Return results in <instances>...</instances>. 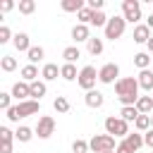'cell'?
I'll list each match as a JSON object with an SVG mask.
<instances>
[{
	"label": "cell",
	"mask_w": 153,
	"mask_h": 153,
	"mask_svg": "<svg viewBox=\"0 0 153 153\" xmlns=\"http://www.w3.org/2000/svg\"><path fill=\"white\" fill-rule=\"evenodd\" d=\"M139 79L136 76H122V79H117V84H115V93H117V100L122 103V108H127V105H136V100H139Z\"/></svg>",
	"instance_id": "obj_1"
},
{
	"label": "cell",
	"mask_w": 153,
	"mask_h": 153,
	"mask_svg": "<svg viewBox=\"0 0 153 153\" xmlns=\"http://www.w3.org/2000/svg\"><path fill=\"white\" fill-rule=\"evenodd\" d=\"M38 110H41V100H22V103H17V105H12L7 110V120L19 122V120H24L29 115H36Z\"/></svg>",
	"instance_id": "obj_2"
},
{
	"label": "cell",
	"mask_w": 153,
	"mask_h": 153,
	"mask_svg": "<svg viewBox=\"0 0 153 153\" xmlns=\"http://www.w3.org/2000/svg\"><path fill=\"white\" fill-rule=\"evenodd\" d=\"M88 146H91L93 153H112L117 148L115 136H110V134H93L91 141H88Z\"/></svg>",
	"instance_id": "obj_3"
},
{
	"label": "cell",
	"mask_w": 153,
	"mask_h": 153,
	"mask_svg": "<svg viewBox=\"0 0 153 153\" xmlns=\"http://www.w3.org/2000/svg\"><path fill=\"white\" fill-rule=\"evenodd\" d=\"M124 29H127V19L124 17H110L108 19V24H105V38H110V41H117V38H122V33H124Z\"/></svg>",
	"instance_id": "obj_4"
},
{
	"label": "cell",
	"mask_w": 153,
	"mask_h": 153,
	"mask_svg": "<svg viewBox=\"0 0 153 153\" xmlns=\"http://www.w3.org/2000/svg\"><path fill=\"white\" fill-rule=\"evenodd\" d=\"M105 134H110V136H127L129 134V122H124L122 117H115V115H110V117H105Z\"/></svg>",
	"instance_id": "obj_5"
},
{
	"label": "cell",
	"mask_w": 153,
	"mask_h": 153,
	"mask_svg": "<svg viewBox=\"0 0 153 153\" xmlns=\"http://www.w3.org/2000/svg\"><path fill=\"white\" fill-rule=\"evenodd\" d=\"M96 81H98V69H96L93 65H86V67L79 69V79H76V84H79L84 91H93Z\"/></svg>",
	"instance_id": "obj_6"
},
{
	"label": "cell",
	"mask_w": 153,
	"mask_h": 153,
	"mask_svg": "<svg viewBox=\"0 0 153 153\" xmlns=\"http://www.w3.org/2000/svg\"><path fill=\"white\" fill-rule=\"evenodd\" d=\"M122 17L129 22V24H139V19H141V2L139 0H124L122 2Z\"/></svg>",
	"instance_id": "obj_7"
},
{
	"label": "cell",
	"mask_w": 153,
	"mask_h": 153,
	"mask_svg": "<svg viewBox=\"0 0 153 153\" xmlns=\"http://www.w3.org/2000/svg\"><path fill=\"white\" fill-rule=\"evenodd\" d=\"M117 76H120V67L115 62H108L98 69V81L100 84H117Z\"/></svg>",
	"instance_id": "obj_8"
},
{
	"label": "cell",
	"mask_w": 153,
	"mask_h": 153,
	"mask_svg": "<svg viewBox=\"0 0 153 153\" xmlns=\"http://www.w3.org/2000/svg\"><path fill=\"white\" fill-rule=\"evenodd\" d=\"M53 131H55V120L50 115H41L38 124H36V136L38 139H48V136H53Z\"/></svg>",
	"instance_id": "obj_9"
},
{
	"label": "cell",
	"mask_w": 153,
	"mask_h": 153,
	"mask_svg": "<svg viewBox=\"0 0 153 153\" xmlns=\"http://www.w3.org/2000/svg\"><path fill=\"white\" fill-rule=\"evenodd\" d=\"M12 98H17V103H22V100H31V84H26V81H17L14 86H12Z\"/></svg>",
	"instance_id": "obj_10"
},
{
	"label": "cell",
	"mask_w": 153,
	"mask_h": 153,
	"mask_svg": "<svg viewBox=\"0 0 153 153\" xmlns=\"http://www.w3.org/2000/svg\"><path fill=\"white\" fill-rule=\"evenodd\" d=\"M84 100H86V105L88 108H93V110H98V108H103V103H105V96L100 93V91H86V96H84Z\"/></svg>",
	"instance_id": "obj_11"
},
{
	"label": "cell",
	"mask_w": 153,
	"mask_h": 153,
	"mask_svg": "<svg viewBox=\"0 0 153 153\" xmlns=\"http://www.w3.org/2000/svg\"><path fill=\"white\" fill-rule=\"evenodd\" d=\"M72 38H74L76 43H81V41H86V43H88V38H91L88 24H74V26H72Z\"/></svg>",
	"instance_id": "obj_12"
},
{
	"label": "cell",
	"mask_w": 153,
	"mask_h": 153,
	"mask_svg": "<svg viewBox=\"0 0 153 153\" xmlns=\"http://www.w3.org/2000/svg\"><path fill=\"white\" fill-rule=\"evenodd\" d=\"M12 43H14V48H17L19 53H29V50H31V41H29V33H24V31L14 33Z\"/></svg>",
	"instance_id": "obj_13"
},
{
	"label": "cell",
	"mask_w": 153,
	"mask_h": 153,
	"mask_svg": "<svg viewBox=\"0 0 153 153\" xmlns=\"http://www.w3.org/2000/svg\"><path fill=\"white\" fill-rule=\"evenodd\" d=\"M148 38H151V29L146 26V24H136L134 26V43H148Z\"/></svg>",
	"instance_id": "obj_14"
},
{
	"label": "cell",
	"mask_w": 153,
	"mask_h": 153,
	"mask_svg": "<svg viewBox=\"0 0 153 153\" xmlns=\"http://www.w3.org/2000/svg\"><path fill=\"white\" fill-rule=\"evenodd\" d=\"M41 76H43V81H55L60 76V67L53 65V62H45L43 69H41Z\"/></svg>",
	"instance_id": "obj_15"
},
{
	"label": "cell",
	"mask_w": 153,
	"mask_h": 153,
	"mask_svg": "<svg viewBox=\"0 0 153 153\" xmlns=\"http://www.w3.org/2000/svg\"><path fill=\"white\" fill-rule=\"evenodd\" d=\"M19 74H22V81L33 84V81L38 79V67H36V65H26V67H22V69H19Z\"/></svg>",
	"instance_id": "obj_16"
},
{
	"label": "cell",
	"mask_w": 153,
	"mask_h": 153,
	"mask_svg": "<svg viewBox=\"0 0 153 153\" xmlns=\"http://www.w3.org/2000/svg\"><path fill=\"white\" fill-rule=\"evenodd\" d=\"M124 143H127L131 151H139V148L143 146V134H141V131H134V134L129 131V134L124 136Z\"/></svg>",
	"instance_id": "obj_17"
},
{
	"label": "cell",
	"mask_w": 153,
	"mask_h": 153,
	"mask_svg": "<svg viewBox=\"0 0 153 153\" xmlns=\"http://www.w3.org/2000/svg\"><path fill=\"white\" fill-rule=\"evenodd\" d=\"M136 110H139L141 115H151V112H153V96H139Z\"/></svg>",
	"instance_id": "obj_18"
},
{
	"label": "cell",
	"mask_w": 153,
	"mask_h": 153,
	"mask_svg": "<svg viewBox=\"0 0 153 153\" xmlns=\"http://www.w3.org/2000/svg\"><path fill=\"white\" fill-rule=\"evenodd\" d=\"M139 86L143 88V91H151L153 93V72L151 69H143V72H139Z\"/></svg>",
	"instance_id": "obj_19"
},
{
	"label": "cell",
	"mask_w": 153,
	"mask_h": 153,
	"mask_svg": "<svg viewBox=\"0 0 153 153\" xmlns=\"http://www.w3.org/2000/svg\"><path fill=\"white\" fill-rule=\"evenodd\" d=\"M60 76H62L65 81H74V79H79V72H76V67H74V65L65 62V65L60 67Z\"/></svg>",
	"instance_id": "obj_20"
},
{
	"label": "cell",
	"mask_w": 153,
	"mask_h": 153,
	"mask_svg": "<svg viewBox=\"0 0 153 153\" xmlns=\"http://www.w3.org/2000/svg\"><path fill=\"white\" fill-rule=\"evenodd\" d=\"M33 134H36V129H31V127H24V124H22V127L14 131V139H17V141H22V143H29V141L33 139Z\"/></svg>",
	"instance_id": "obj_21"
},
{
	"label": "cell",
	"mask_w": 153,
	"mask_h": 153,
	"mask_svg": "<svg viewBox=\"0 0 153 153\" xmlns=\"http://www.w3.org/2000/svg\"><path fill=\"white\" fill-rule=\"evenodd\" d=\"M103 48H105V43H103V38H98V36H96V38L91 36V38H88V43H86V50H88L91 55H100V53H103Z\"/></svg>",
	"instance_id": "obj_22"
},
{
	"label": "cell",
	"mask_w": 153,
	"mask_h": 153,
	"mask_svg": "<svg viewBox=\"0 0 153 153\" xmlns=\"http://www.w3.org/2000/svg\"><path fill=\"white\" fill-rule=\"evenodd\" d=\"M62 57H65V62H69V65H74L79 57H81V50L76 48V45H67L65 50H62Z\"/></svg>",
	"instance_id": "obj_23"
},
{
	"label": "cell",
	"mask_w": 153,
	"mask_h": 153,
	"mask_svg": "<svg viewBox=\"0 0 153 153\" xmlns=\"http://www.w3.org/2000/svg\"><path fill=\"white\" fill-rule=\"evenodd\" d=\"M45 91H48V86H45V81H33L31 84V100H41L43 96H45Z\"/></svg>",
	"instance_id": "obj_24"
},
{
	"label": "cell",
	"mask_w": 153,
	"mask_h": 153,
	"mask_svg": "<svg viewBox=\"0 0 153 153\" xmlns=\"http://www.w3.org/2000/svg\"><path fill=\"white\" fill-rule=\"evenodd\" d=\"M60 7H62L65 12H81L86 5H84V0H62Z\"/></svg>",
	"instance_id": "obj_25"
},
{
	"label": "cell",
	"mask_w": 153,
	"mask_h": 153,
	"mask_svg": "<svg viewBox=\"0 0 153 153\" xmlns=\"http://www.w3.org/2000/svg\"><path fill=\"white\" fill-rule=\"evenodd\" d=\"M26 57H29V65H36V62H41L45 57V50L41 45H31V50L26 53Z\"/></svg>",
	"instance_id": "obj_26"
},
{
	"label": "cell",
	"mask_w": 153,
	"mask_h": 153,
	"mask_svg": "<svg viewBox=\"0 0 153 153\" xmlns=\"http://www.w3.org/2000/svg\"><path fill=\"white\" fill-rule=\"evenodd\" d=\"M141 112L136 110V105H127V108H122L120 110V117L124 120V122H136V117H139Z\"/></svg>",
	"instance_id": "obj_27"
},
{
	"label": "cell",
	"mask_w": 153,
	"mask_h": 153,
	"mask_svg": "<svg viewBox=\"0 0 153 153\" xmlns=\"http://www.w3.org/2000/svg\"><path fill=\"white\" fill-rule=\"evenodd\" d=\"M0 69H2V72H14V69H17V57L2 55V57H0Z\"/></svg>",
	"instance_id": "obj_28"
},
{
	"label": "cell",
	"mask_w": 153,
	"mask_h": 153,
	"mask_svg": "<svg viewBox=\"0 0 153 153\" xmlns=\"http://www.w3.org/2000/svg\"><path fill=\"white\" fill-rule=\"evenodd\" d=\"M134 127H136V131L146 134V131L151 129V115H139V117H136V122H134Z\"/></svg>",
	"instance_id": "obj_29"
},
{
	"label": "cell",
	"mask_w": 153,
	"mask_h": 153,
	"mask_svg": "<svg viewBox=\"0 0 153 153\" xmlns=\"http://www.w3.org/2000/svg\"><path fill=\"white\" fill-rule=\"evenodd\" d=\"M134 65L143 72V69H148V65H151V55L148 53H136L134 55Z\"/></svg>",
	"instance_id": "obj_30"
},
{
	"label": "cell",
	"mask_w": 153,
	"mask_h": 153,
	"mask_svg": "<svg viewBox=\"0 0 153 153\" xmlns=\"http://www.w3.org/2000/svg\"><path fill=\"white\" fill-rule=\"evenodd\" d=\"M53 108H55V112L65 115V112H69V100H67L65 96H57V98L53 100Z\"/></svg>",
	"instance_id": "obj_31"
},
{
	"label": "cell",
	"mask_w": 153,
	"mask_h": 153,
	"mask_svg": "<svg viewBox=\"0 0 153 153\" xmlns=\"http://www.w3.org/2000/svg\"><path fill=\"white\" fill-rule=\"evenodd\" d=\"M108 19H110V17H108V14H105V12L100 10V12H93V19H91V24H93L96 29H98V26H103V29H105Z\"/></svg>",
	"instance_id": "obj_32"
},
{
	"label": "cell",
	"mask_w": 153,
	"mask_h": 153,
	"mask_svg": "<svg viewBox=\"0 0 153 153\" xmlns=\"http://www.w3.org/2000/svg\"><path fill=\"white\" fill-rule=\"evenodd\" d=\"M76 19H79V24H91V19H93V10H91V7H84L81 12H76Z\"/></svg>",
	"instance_id": "obj_33"
},
{
	"label": "cell",
	"mask_w": 153,
	"mask_h": 153,
	"mask_svg": "<svg viewBox=\"0 0 153 153\" xmlns=\"http://www.w3.org/2000/svg\"><path fill=\"white\" fill-rule=\"evenodd\" d=\"M72 151H74V153H88V151H91V146H88V141H84V139H74Z\"/></svg>",
	"instance_id": "obj_34"
},
{
	"label": "cell",
	"mask_w": 153,
	"mask_h": 153,
	"mask_svg": "<svg viewBox=\"0 0 153 153\" xmlns=\"http://www.w3.org/2000/svg\"><path fill=\"white\" fill-rule=\"evenodd\" d=\"M33 10H36L33 0H19V14H31Z\"/></svg>",
	"instance_id": "obj_35"
},
{
	"label": "cell",
	"mask_w": 153,
	"mask_h": 153,
	"mask_svg": "<svg viewBox=\"0 0 153 153\" xmlns=\"http://www.w3.org/2000/svg\"><path fill=\"white\" fill-rule=\"evenodd\" d=\"M0 108H2L5 112H7L10 108H12V93H5V91L0 93Z\"/></svg>",
	"instance_id": "obj_36"
},
{
	"label": "cell",
	"mask_w": 153,
	"mask_h": 153,
	"mask_svg": "<svg viewBox=\"0 0 153 153\" xmlns=\"http://www.w3.org/2000/svg\"><path fill=\"white\" fill-rule=\"evenodd\" d=\"M0 139H2V143H12V139H14V131H12L10 127H0Z\"/></svg>",
	"instance_id": "obj_37"
},
{
	"label": "cell",
	"mask_w": 153,
	"mask_h": 153,
	"mask_svg": "<svg viewBox=\"0 0 153 153\" xmlns=\"http://www.w3.org/2000/svg\"><path fill=\"white\" fill-rule=\"evenodd\" d=\"M12 38H14V36H12L10 26H5V24H2V26H0V43H10Z\"/></svg>",
	"instance_id": "obj_38"
},
{
	"label": "cell",
	"mask_w": 153,
	"mask_h": 153,
	"mask_svg": "<svg viewBox=\"0 0 153 153\" xmlns=\"http://www.w3.org/2000/svg\"><path fill=\"white\" fill-rule=\"evenodd\" d=\"M143 146H148V148H153V129H148V131L143 134Z\"/></svg>",
	"instance_id": "obj_39"
},
{
	"label": "cell",
	"mask_w": 153,
	"mask_h": 153,
	"mask_svg": "<svg viewBox=\"0 0 153 153\" xmlns=\"http://www.w3.org/2000/svg\"><path fill=\"white\" fill-rule=\"evenodd\" d=\"M12 7H14V2H12V0H2V2H0V12H10Z\"/></svg>",
	"instance_id": "obj_40"
},
{
	"label": "cell",
	"mask_w": 153,
	"mask_h": 153,
	"mask_svg": "<svg viewBox=\"0 0 153 153\" xmlns=\"http://www.w3.org/2000/svg\"><path fill=\"white\" fill-rule=\"evenodd\" d=\"M115 153H134V151H131V148H129V146H127V143L122 141V143H117V148H115Z\"/></svg>",
	"instance_id": "obj_41"
},
{
	"label": "cell",
	"mask_w": 153,
	"mask_h": 153,
	"mask_svg": "<svg viewBox=\"0 0 153 153\" xmlns=\"http://www.w3.org/2000/svg\"><path fill=\"white\" fill-rule=\"evenodd\" d=\"M0 153H12V143H2L0 146Z\"/></svg>",
	"instance_id": "obj_42"
},
{
	"label": "cell",
	"mask_w": 153,
	"mask_h": 153,
	"mask_svg": "<svg viewBox=\"0 0 153 153\" xmlns=\"http://www.w3.org/2000/svg\"><path fill=\"white\" fill-rule=\"evenodd\" d=\"M146 26H148V29H153V12L146 17Z\"/></svg>",
	"instance_id": "obj_43"
},
{
	"label": "cell",
	"mask_w": 153,
	"mask_h": 153,
	"mask_svg": "<svg viewBox=\"0 0 153 153\" xmlns=\"http://www.w3.org/2000/svg\"><path fill=\"white\" fill-rule=\"evenodd\" d=\"M146 48H148V55H151V53H153V36L148 38V43H146Z\"/></svg>",
	"instance_id": "obj_44"
},
{
	"label": "cell",
	"mask_w": 153,
	"mask_h": 153,
	"mask_svg": "<svg viewBox=\"0 0 153 153\" xmlns=\"http://www.w3.org/2000/svg\"><path fill=\"white\" fill-rule=\"evenodd\" d=\"M151 129H153V112H151Z\"/></svg>",
	"instance_id": "obj_45"
},
{
	"label": "cell",
	"mask_w": 153,
	"mask_h": 153,
	"mask_svg": "<svg viewBox=\"0 0 153 153\" xmlns=\"http://www.w3.org/2000/svg\"><path fill=\"white\" fill-rule=\"evenodd\" d=\"M151 96H153V93H151Z\"/></svg>",
	"instance_id": "obj_46"
}]
</instances>
